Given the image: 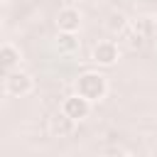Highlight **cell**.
I'll return each instance as SVG.
<instances>
[{
    "label": "cell",
    "mask_w": 157,
    "mask_h": 157,
    "mask_svg": "<svg viewBox=\"0 0 157 157\" xmlns=\"http://www.w3.org/2000/svg\"><path fill=\"white\" fill-rule=\"evenodd\" d=\"M74 120L71 118H66L61 110L56 113V115H52V120H49V130H52V135L54 137H66V135H71L74 132Z\"/></svg>",
    "instance_id": "obj_6"
},
{
    "label": "cell",
    "mask_w": 157,
    "mask_h": 157,
    "mask_svg": "<svg viewBox=\"0 0 157 157\" xmlns=\"http://www.w3.org/2000/svg\"><path fill=\"white\" fill-rule=\"evenodd\" d=\"M93 61L98 66H113L118 61V44L110 39H103L93 47Z\"/></svg>",
    "instance_id": "obj_4"
},
{
    "label": "cell",
    "mask_w": 157,
    "mask_h": 157,
    "mask_svg": "<svg viewBox=\"0 0 157 157\" xmlns=\"http://www.w3.org/2000/svg\"><path fill=\"white\" fill-rule=\"evenodd\" d=\"M32 76L29 74H25V71H10L7 74V78H5V91L10 93V96H15V98H22V96H27L29 91H32Z\"/></svg>",
    "instance_id": "obj_3"
},
{
    "label": "cell",
    "mask_w": 157,
    "mask_h": 157,
    "mask_svg": "<svg viewBox=\"0 0 157 157\" xmlns=\"http://www.w3.org/2000/svg\"><path fill=\"white\" fill-rule=\"evenodd\" d=\"M61 113H64L66 118H71L74 123H81V120L88 118V113H91V103H88L86 98H81L78 93H74V96L64 98V103H61Z\"/></svg>",
    "instance_id": "obj_2"
},
{
    "label": "cell",
    "mask_w": 157,
    "mask_h": 157,
    "mask_svg": "<svg viewBox=\"0 0 157 157\" xmlns=\"http://www.w3.org/2000/svg\"><path fill=\"white\" fill-rule=\"evenodd\" d=\"M0 25H2V15H0Z\"/></svg>",
    "instance_id": "obj_13"
},
{
    "label": "cell",
    "mask_w": 157,
    "mask_h": 157,
    "mask_svg": "<svg viewBox=\"0 0 157 157\" xmlns=\"http://www.w3.org/2000/svg\"><path fill=\"white\" fill-rule=\"evenodd\" d=\"M20 64V49L12 44H0V69H15Z\"/></svg>",
    "instance_id": "obj_7"
},
{
    "label": "cell",
    "mask_w": 157,
    "mask_h": 157,
    "mask_svg": "<svg viewBox=\"0 0 157 157\" xmlns=\"http://www.w3.org/2000/svg\"><path fill=\"white\" fill-rule=\"evenodd\" d=\"M142 44H145V37H142V34H137V32L132 29V32L128 34V47H130V49H140Z\"/></svg>",
    "instance_id": "obj_11"
},
{
    "label": "cell",
    "mask_w": 157,
    "mask_h": 157,
    "mask_svg": "<svg viewBox=\"0 0 157 157\" xmlns=\"http://www.w3.org/2000/svg\"><path fill=\"white\" fill-rule=\"evenodd\" d=\"M54 44H56L59 54H71L78 49V37H76V32H59Z\"/></svg>",
    "instance_id": "obj_8"
},
{
    "label": "cell",
    "mask_w": 157,
    "mask_h": 157,
    "mask_svg": "<svg viewBox=\"0 0 157 157\" xmlns=\"http://www.w3.org/2000/svg\"><path fill=\"white\" fill-rule=\"evenodd\" d=\"M105 27H108V32H113V34H123V32L128 29V17H125L123 12H110L108 20H105Z\"/></svg>",
    "instance_id": "obj_9"
},
{
    "label": "cell",
    "mask_w": 157,
    "mask_h": 157,
    "mask_svg": "<svg viewBox=\"0 0 157 157\" xmlns=\"http://www.w3.org/2000/svg\"><path fill=\"white\" fill-rule=\"evenodd\" d=\"M132 29H135L137 34H142V37H150L157 27H155V20H152V17H140V20L132 25Z\"/></svg>",
    "instance_id": "obj_10"
},
{
    "label": "cell",
    "mask_w": 157,
    "mask_h": 157,
    "mask_svg": "<svg viewBox=\"0 0 157 157\" xmlns=\"http://www.w3.org/2000/svg\"><path fill=\"white\" fill-rule=\"evenodd\" d=\"M56 27H59V32H78L81 12L76 7H61L56 15Z\"/></svg>",
    "instance_id": "obj_5"
},
{
    "label": "cell",
    "mask_w": 157,
    "mask_h": 157,
    "mask_svg": "<svg viewBox=\"0 0 157 157\" xmlns=\"http://www.w3.org/2000/svg\"><path fill=\"white\" fill-rule=\"evenodd\" d=\"M76 93L81 98H86L88 103H98L105 98L108 93V83H105V76L98 74V71H86L76 78Z\"/></svg>",
    "instance_id": "obj_1"
},
{
    "label": "cell",
    "mask_w": 157,
    "mask_h": 157,
    "mask_svg": "<svg viewBox=\"0 0 157 157\" xmlns=\"http://www.w3.org/2000/svg\"><path fill=\"white\" fill-rule=\"evenodd\" d=\"M120 157H132V155H120Z\"/></svg>",
    "instance_id": "obj_12"
}]
</instances>
